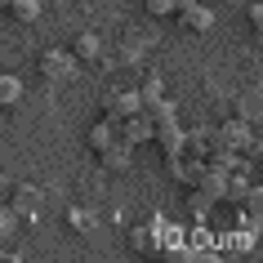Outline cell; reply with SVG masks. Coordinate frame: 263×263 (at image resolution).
Segmentation results:
<instances>
[{"label": "cell", "instance_id": "1", "mask_svg": "<svg viewBox=\"0 0 263 263\" xmlns=\"http://www.w3.org/2000/svg\"><path fill=\"white\" fill-rule=\"evenodd\" d=\"M192 187L201 196H210V201H223V196H228V170H219V165H210V161H205Z\"/></svg>", "mask_w": 263, "mask_h": 263}, {"label": "cell", "instance_id": "2", "mask_svg": "<svg viewBox=\"0 0 263 263\" xmlns=\"http://www.w3.org/2000/svg\"><path fill=\"white\" fill-rule=\"evenodd\" d=\"M152 139L161 143V152L165 156H174L183 147V129H179V121H174V116H156L152 121Z\"/></svg>", "mask_w": 263, "mask_h": 263}, {"label": "cell", "instance_id": "3", "mask_svg": "<svg viewBox=\"0 0 263 263\" xmlns=\"http://www.w3.org/2000/svg\"><path fill=\"white\" fill-rule=\"evenodd\" d=\"M98 161L111 170V174H121V170H129V161H134V147L129 143H121V139H111L103 152H98Z\"/></svg>", "mask_w": 263, "mask_h": 263}, {"label": "cell", "instance_id": "4", "mask_svg": "<svg viewBox=\"0 0 263 263\" xmlns=\"http://www.w3.org/2000/svg\"><path fill=\"white\" fill-rule=\"evenodd\" d=\"M179 23H183L187 31H210V27H214V14L196 0V5H187V9H179Z\"/></svg>", "mask_w": 263, "mask_h": 263}, {"label": "cell", "instance_id": "5", "mask_svg": "<svg viewBox=\"0 0 263 263\" xmlns=\"http://www.w3.org/2000/svg\"><path fill=\"white\" fill-rule=\"evenodd\" d=\"M205 147H210V129H183V156H196V161H205Z\"/></svg>", "mask_w": 263, "mask_h": 263}, {"label": "cell", "instance_id": "6", "mask_svg": "<svg viewBox=\"0 0 263 263\" xmlns=\"http://www.w3.org/2000/svg\"><path fill=\"white\" fill-rule=\"evenodd\" d=\"M210 143H223V147H241V143H246V129H241V121H228V125H219V129H210Z\"/></svg>", "mask_w": 263, "mask_h": 263}, {"label": "cell", "instance_id": "7", "mask_svg": "<svg viewBox=\"0 0 263 263\" xmlns=\"http://www.w3.org/2000/svg\"><path fill=\"white\" fill-rule=\"evenodd\" d=\"M107 116H129V111H139V89H129V94H107Z\"/></svg>", "mask_w": 263, "mask_h": 263}, {"label": "cell", "instance_id": "8", "mask_svg": "<svg viewBox=\"0 0 263 263\" xmlns=\"http://www.w3.org/2000/svg\"><path fill=\"white\" fill-rule=\"evenodd\" d=\"M5 9H9L14 23H36V18H41V0H9Z\"/></svg>", "mask_w": 263, "mask_h": 263}, {"label": "cell", "instance_id": "9", "mask_svg": "<svg viewBox=\"0 0 263 263\" xmlns=\"http://www.w3.org/2000/svg\"><path fill=\"white\" fill-rule=\"evenodd\" d=\"M9 103H23V81L18 76H0V107H9Z\"/></svg>", "mask_w": 263, "mask_h": 263}, {"label": "cell", "instance_id": "10", "mask_svg": "<svg viewBox=\"0 0 263 263\" xmlns=\"http://www.w3.org/2000/svg\"><path fill=\"white\" fill-rule=\"evenodd\" d=\"M71 54L81 58V63H94V58H98V36L81 31V36H76V45H71Z\"/></svg>", "mask_w": 263, "mask_h": 263}, {"label": "cell", "instance_id": "11", "mask_svg": "<svg viewBox=\"0 0 263 263\" xmlns=\"http://www.w3.org/2000/svg\"><path fill=\"white\" fill-rule=\"evenodd\" d=\"M41 71H45V76H67V71H71V58L67 54H45L41 58Z\"/></svg>", "mask_w": 263, "mask_h": 263}, {"label": "cell", "instance_id": "12", "mask_svg": "<svg viewBox=\"0 0 263 263\" xmlns=\"http://www.w3.org/2000/svg\"><path fill=\"white\" fill-rule=\"evenodd\" d=\"M111 143V121H98L94 129H89V147H94V156L103 152V147H107Z\"/></svg>", "mask_w": 263, "mask_h": 263}, {"label": "cell", "instance_id": "13", "mask_svg": "<svg viewBox=\"0 0 263 263\" xmlns=\"http://www.w3.org/2000/svg\"><path fill=\"white\" fill-rule=\"evenodd\" d=\"M134 246H139V250H147V254L156 250V228H152V223H147L143 232H134Z\"/></svg>", "mask_w": 263, "mask_h": 263}, {"label": "cell", "instance_id": "14", "mask_svg": "<svg viewBox=\"0 0 263 263\" xmlns=\"http://www.w3.org/2000/svg\"><path fill=\"white\" fill-rule=\"evenodd\" d=\"M147 5V14L152 18H165V14H174V0H143Z\"/></svg>", "mask_w": 263, "mask_h": 263}, {"label": "cell", "instance_id": "15", "mask_svg": "<svg viewBox=\"0 0 263 263\" xmlns=\"http://www.w3.org/2000/svg\"><path fill=\"white\" fill-rule=\"evenodd\" d=\"M187 205H192V214H196V219H201V214H210V205H214V201H210V196H192Z\"/></svg>", "mask_w": 263, "mask_h": 263}, {"label": "cell", "instance_id": "16", "mask_svg": "<svg viewBox=\"0 0 263 263\" xmlns=\"http://www.w3.org/2000/svg\"><path fill=\"white\" fill-rule=\"evenodd\" d=\"M246 14H250V23H254V27H263V5H259V0H254V5H250Z\"/></svg>", "mask_w": 263, "mask_h": 263}, {"label": "cell", "instance_id": "17", "mask_svg": "<svg viewBox=\"0 0 263 263\" xmlns=\"http://www.w3.org/2000/svg\"><path fill=\"white\" fill-rule=\"evenodd\" d=\"M187 5H196V0H174V14H179V9H187Z\"/></svg>", "mask_w": 263, "mask_h": 263}, {"label": "cell", "instance_id": "18", "mask_svg": "<svg viewBox=\"0 0 263 263\" xmlns=\"http://www.w3.org/2000/svg\"><path fill=\"white\" fill-rule=\"evenodd\" d=\"M5 5H9V0H0V9H5Z\"/></svg>", "mask_w": 263, "mask_h": 263}, {"label": "cell", "instance_id": "19", "mask_svg": "<svg viewBox=\"0 0 263 263\" xmlns=\"http://www.w3.org/2000/svg\"><path fill=\"white\" fill-rule=\"evenodd\" d=\"M0 232H5V223H0Z\"/></svg>", "mask_w": 263, "mask_h": 263}]
</instances>
